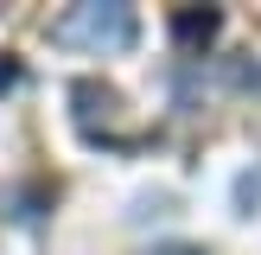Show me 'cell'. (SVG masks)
<instances>
[{"instance_id":"obj_2","label":"cell","mask_w":261,"mask_h":255,"mask_svg":"<svg viewBox=\"0 0 261 255\" xmlns=\"http://www.w3.org/2000/svg\"><path fill=\"white\" fill-rule=\"evenodd\" d=\"M217 32H223V13H217V7H178V13H172V38H178V51H204V45H217Z\"/></svg>"},{"instance_id":"obj_3","label":"cell","mask_w":261,"mask_h":255,"mask_svg":"<svg viewBox=\"0 0 261 255\" xmlns=\"http://www.w3.org/2000/svg\"><path fill=\"white\" fill-rule=\"evenodd\" d=\"M153 255H204V249H191V242H166V249H153Z\"/></svg>"},{"instance_id":"obj_1","label":"cell","mask_w":261,"mask_h":255,"mask_svg":"<svg viewBox=\"0 0 261 255\" xmlns=\"http://www.w3.org/2000/svg\"><path fill=\"white\" fill-rule=\"evenodd\" d=\"M134 38H140V19L121 0H83L51 19V45H70V51H127Z\"/></svg>"}]
</instances>
